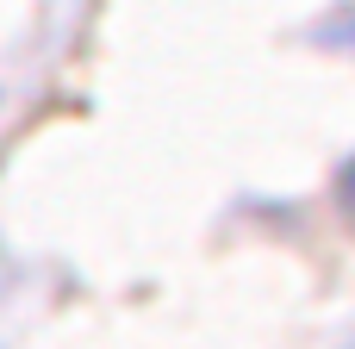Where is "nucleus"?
Returning a JSON list of instances; mask_svg holds the SVG:
<instances>
[{"instance_id":"f257e3e1","label":"nucleus","mask_w":355,"mask_h":349,"mask_svg":"<svg viewBox=\"0 0 355 349\" xmlns=\"http://www.w3.org/2000/svg\"><path fill=\"white\" fill-rule=\"evenodd\" d=\"M337 200H343V219L355 225V162L343 169V181H337Z\"/></svg>"},{"instance_id":"f03ea898","label":"nucleus","mask_w":355,"mask_h":349,"mask_svg":"<svg viewBox=\"0 0 355 349\" xmlns=\"http://www.w3.org/2000/svg\"><path fill=\"white\" fill-rule=\"evenodd\" d=\"M331 37H337V44H355V12H343V19L331 25Z\"/></svg>"}]
</instances>
